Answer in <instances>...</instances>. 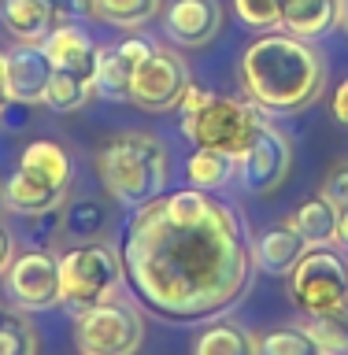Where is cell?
<instances>
[{
	"mask_svg": "<svg viewBox=\"0 0 348 355\" xmlns=\"http://www.w3.org/2000/svg\"><path fill=\"white\" fill-rule=\"evenodd\" d=\"M111 226V207H104L97 196H78L60 211V233L71 244L100 241Z\"/></svg>",
	"mask_w": 348,
	"mask_h": 355,
	"instance_id": "20",
	"label": "cell"
},
{
	"mask_svg": "<svg viewBox=\"0 0 348 355\" xmlns=\"http://www.w3.org/2000/svg\"><path fill=\"white\" fill-rule=\"evenodd\" d=\"M319 193L326 196L333 207H348V159H341L326 178H322V189H319Z\"/></svg>",
	"mask_w": 348,
	"mask_h": 355,
	"instance_id": "30",
	"label": "cell"
},
{
	"mask_svg": "<svg viewBox=\"0 0 348 355\" xmlns=\"http://www.w3.org/2000/svg\"><path fill=\"white\" fill-rule=\"evenodd\" d=\"M74 344L82 355H138L144 344L141 307L108 296L85 311H74Z\"/></svg>",
	"mask_w": 348,
	"mask_h": 355,
	"instance_id": "6",
	"label": "cell"
},
{
	"mask_svg": "<svg viewBox=\"0 0 348 355\" xmlns=\"http://www.w3.org/2000/svg\"><path fill=\"white\" fill-rule=\"evenodd\" d=\"M0 22L15 41L41 44L56 26L52 0H0Z\"/></svg>",
	"mask_w": 348,
	"mask_h": 355,
	"instance_id": "19",
	"label": "cell"
},
{
	"mask_svg": "<svg viewBox=\"0 0 348 355\" xmlns=\"http://www.w3.org/2000/svg\"><path fill=\"white\" fill-rule=\"evenodd\" d=\"M256 355H326L319 340L308 333V326H278L263 340H256Z\"/></svg>",
	"mask_w": 348,
	"mask_h": 355,
	"instance_id": "26",
	"label": "cell"
},
{
	"mask_svg": "<svg viewBox=\"0 0 348 355\" xmlns=\"http://www.w3.org/2000/svg\"><path fill=\"white\" fill-rule=\"evenodd\" d=\"M185 85H189V71H185L182 55L174 49L156 44L152 55L138 67V74L130 82V104H138L144 111H171L178 107Z\"/></svg>",
	"mask_w": 348,
	"mask_h": 355,
	"instance_id": "10",
	"label": "cell"
},
{
	"mask_svg": "<svg viewBox=\"0 0 348 355\" xmlns=\"http://www.w3.org/2000/svg\"><path fill=\"white\" fill-rule=\"evenodd\" d=\"M60 259V296L71 311H85L100 300L115 296L122 285V255L104 241L71 244Z\"/></svg>",
	"mask_w": 348,
	"mask_h": 355,
	"instance_id": "5",
	"label": "cell"
},
{
	"mask_svg": "<svg viewBox=\"0 0 348 355\" xmlns=\"http://www.w3.org/2000/svg\"><path fill=\"white\" fill-rule=\"evenodd\" d=\"M338 215H341V207H333L319 193V196L304 200L285 222L308 241V248H319V244H333V237H338Z\"/></svg>",
	"mask_w": 348,
	"mask_h": 355,
	"instance_id": "21",
	"label": "cell"
},
{
	"mask_svg": "<svg viewBox=\"0 0 348 355\" xmlns=\"http://www.w3.org/2000/svg\"><path fill=\"white\" fill-rule=\"evenodd\" d=\"M233 11L252 30H282V0H233Z\"/></svg>",
	"mask_w": 348,
	"mask_h": 355,
	"instance_id": "29",
	"label": "cell"
},
{
	"mask_svg": "<svg viewBox=\"0 0 348 355\" xmlns=\"http://www.w3.org/2000/svg\"><path fill=\"white\" fill-rule=\"evenodd\" d=\"M289 171H293V144L271 119L260 126L252 137L249 152L238 159V178L252 196H271L274 189L285 185Z\"/></svg>",
	"mask_w": 348,
	"mask_h": 355,
	"instance_id": "9",
	"label": "cell"
},
{
	"mask_svg": "<svg viewBox=\"0 0 348 355\" xmlns=\"http://www.w3.org/2000/svg\"><path fill=\"white\" fill-rule=\"evenodd\" d=\"M4 67H8V52L0 49V100H8V82H4Z\"/></svg>",
	"mask_w": 348,
	"mask_h": 355,
	"instance_id": "35",
	"label": "cell"
},
{
	"mask_svg": "<svg viewBox=\"0 0 348 355\" xmlns=\"http://www.w3.org/2000/svg\"><path fill=\"white\" fill-rule=\"evenodd\" d=\"M19 171H26L30 178H38V182L60 189V193H67V189H71V182H74V163H71V155H67V148H63L60 141H49V137L30 141L26 148H22Z\"/></svg>",
	"mask_w": 348,
	"mask_h": 355,
	"instance_id": "16",
	"label": "cell"
},
{
	"mask_svg": "<svg viewBox=\"0 0 348 355\" xmlns=\"http://www.w3.org/2000/svg\"><path fill=\"white\" fill-rule=\"evenodd\" d=\"M289 296L304 315H322L348 304V259L341 248L319 244L300 255V263L289 270Z\"/></svg>",
	"mask_w": 348,
	"mask_h": 355,
	"instance_id": "7",
	"label": "cell"
},
{
	"mask_svg": "<svg viewBox=\"0 0 348 355\" xmlns=\"http://www.w3.org/2000/svg\"><path fill=\"white\" fill-rule=\"evenodd\" d=\"M44 55L52 60V67L60 71H71V74H82L97 85V55H100V44L89 37L82 26L74 22H60V26L49 30V37L41 41Z\"/></svg>",
	"mask_w": 348,
	"mask_h": 355,
	"instance_id": "14",
	"label": "cell"
},
{
	"mask_svg": "<svg viewBox=\"0 0 348 355\" xmlns=\"http://www.w3.org/2000/svg\"><path fill=\"white\" fill-rule=\"evenodd\" d=\"M93 89H97V85L89 82V78L52 67L49 89H44V104H49L52 111H78L89 96H93Z\"/></svg>",
	"mask_w": 348,
	"mask_h": 355,
	"instance_id": "24",
	"label": "cell"
},
{
	"mask_svg": "<svg viewBox=\"0 0 348 355\" xmlns=\"http://www.w3.org/2000/svg\"><path fill=\"white\" fill-rule=\"evenodd\" d=\"M0 189H4V185H0Z\"/></svg>",
	"mask_w": 348,
	"mask_h": 355,
	"instance_id": "37",
	"label": "cell"
},
{
	"mask_svg": "<svg viewBox=\"0 0 348 355\" xmlns=\"http://www.w3.org/2000/svg\"><path fill=\"white\" fill-rule=\"evenodd\" d=\"M97 174L104 182V193L119 207L138 211L167 193L171 182V152L156 133L126 130L115 133L97 152Z\"/></svg>",
	"mask_w": 348,
	"mask_h": 355,
	"instance_id": "3",
	"label": "cell"
},
{
	"mask_svg": "<svg viewBox=\"0 0 348 355\" xmlns=\"http://www.w3.org/2000/svg\"><path fill=\"white\" fill-rule=\"evenodd\" d=\"M0 355H38V333L22 315L0 311Z\"/></svg>",
	"mask_w": 348,
	"mask_h": 355,
	"instance_id": "28",
	"label": "cell"
},
{
	"mask_svg": "<svg viewBox=\"0 0 348 355\" xmlns=\"http://www.w3.org/2000/svg\"><path fill=\"white\" fill-rule=\"evenodd\" d=\"M222 30L219 0H171L167 4V37L182 49H204Z\"/></svg>",
	"mask_w": 348,
	"mask_h": 355,
	"instance_id": "13",
	"label": "cell"
},
{
	"mask_svg": "<svg viewBox=\"0 0 348 355\" xmlns=\"http://www.w3.org/2000/svg\"><path fill=\"white\" fill-rule=\"evenodd\" d=\"M233 178V159L222 152H211V148H197L193 155L185 159V182L193 189H204V193H215Z\"/></svg>",
	"mask_w": 348,
	"mask_h": 355,
	"instance_id": "22",
	"label": "cell"
},
{
	"mask_svg": "<svg viewBox=\"0 0 348 355\" xmlns=\"http://www.w3.org/2000/svg\"><path fill=\"white\" fill-rule=\"evenodd\" d=\"M11 259H15V241H11L8 226H0V277H4V270L11 266Z\"/></svg>",
	"mask_w": 348,
	"mask_h": 355,
	"instance_id": "33",
	"label": "cell"
},
{
	"mask_svg": "<svg viewBox=\"0 0 348 355\" xmlns=\"http://www.w3.org/2000/svg\"><path fill=\"white\" fill-rule=\"evenodd\" d=\"M308 252V241L300 233L282 222V226L263 230L252 244V266H260L263 274H289L300 263V255Z\"/></svg>",
	"mask_w": 348,
	"mask_h": 355,
	"instance_id": "15",
	"label": "cell"
},
{
	"mask_svg": "<svg viewBox=\"0 0 348 355\" xmlns=\"http://www.w3.org/2000/svg\"><path fill=\"white\" fill-rule=\"evenodd\" d=\"M193 355H256V337L241 326L230 322H215L197 337Z\"/></svg>",
	"mask_w": 348,
	"mask_h": 355,
	"instance_id": "23",
	"label": "cell"
},
{
	"mask_svg": "<svg viewBox=\"0 0 348 355\" xmlns=\"http://www.w3.org/2000/svg\"><path fill=\"white\" fill-rule=\"evenodd\" d=\"M52 8H56V19L63 15L67 22L97 15V4H93V0H52Z\"/></svg>",
	"mask_w": 348,
	"mask_h": 355,
	"instance_id": "31",
	"label": "cell"
},
{
	"mask_svg": "<svg viewBox=\"0 0 348 355\" xmlns=\"http://www.w3.org/2000/svg\"><path fill=\"white\" fill-rule=\"evenodd\" d=\"M304 326L326 355H348V304L322 311V315H308Z\"/></svg>",
	"mask_w": 348,
	"mask_h": 355,
	"instance_id": "25",
	"label": "cell"
},
{
	"mask_svg": "<svg viewBox=\"0 0 348 355\" xmlns=\"http://www.w3.org/2000/svg\"><path fill=\"white\" fill-rule=\"evenodd\" d=\"M330 111H333V119L341 122V126H348V78L333 89V96H330Z\"/></svg>",
	"mask_w": 348,
	"mask_h": 355,
	"instance_id": "32",
	"label": "cell"
},
{
	"mask_svg": "<svg viewBox=\"0 0 348 355\" xmlns=\"http://www.w3.org/2000/svg\"><path fill=\"white\" fill-rule=\"evenodd\" d=\"M156 44L144 37H126L119 44H100L97 55V89L108 100H130V82L138 67L152 55Z\"/></svg>",
	"mask_w": 348,
	"mask_h": 355,
	"instance_id": "11",
	"label": "cell"
},
{
	"mask_svg": "<svg viewBox=\"0 0 348 355\" xmlns=\"http://www.w3.org/2000/svg\"><path fill=\"white\" fill-rule=\"evenodd\" d=\"M4 288L11 304L22 311H52L63 304L60 296V259L44 248L19 252L4 270Z\"/></svg>",
	"mask_w": 348,
	"mask_h": 355,
	"instance_id": "8",
	"label": "cell"
},
{
	"mask_svg": "<svg viewBox=\"0 0 348 355\" xmlns=\"http://www.w3.org/2000/svg\"><path fill=\"white\" fill-rule=\"evenodd\" d=\"M341 26H345V33H348V0H341Z\"/></svg>",
	"mask_w": 348,
	"mask_h": 355,
	"instance_id": "36",
	"label": "cell"
},
{
	"mask_svg": "<svg viewBox=\"0 0 348 355\" xmlns=\"http://www.w3.org/2000/svg\"><path fill=\"white\" fill-rule=\"evenodd\" d=\"M63 200H67V193L38 182V178H30L26 171H19V166L4 182V189H0V204L8 211H15V215H26V218H38L52 207H63Z\"/></svg>",
	"mask_w": 348,
	"mask_h": 355,
	"instance_id": "17",
	"label": "cell"
},
{
	"mask_svg": "<svg viewBox=\"0 0 348 355\" xmlns=\"http://www.w3.org/2000/svg\"><path fill=\"white\" fill-rule=\"evenodd\" d=\"M119 255L138 307L174 326L222 318L252 277L241 215L193 185L133 211Z\"/></svg>",
	"mask_w": 348,
	"mask_h": 355,
	"instance_id": "1",
	"label": "cell"
},
{
	"mask_svg": "<svg viewBox=\"0 0 348 355\" xmlns=\"http://www.w3.org/2000/svg\"><path fill=\"white\" fill-rule=\"evenodd\" d=\"M267 122V111L256 107L252 100H233V96H211L200 111L182 115V133L193 148H211L230 155L233 163L249 152L252 137Z\"/></svg>",
	"mask_w": 348,
	"mask_h": 355,
	"instance_id": "4",
	"label": "cell"
},
{
	"mask_svg": "<svg viewBox=\"0 0 348 355\" xmlns=\"http://www.w3.org/2000/svg\"><path fill=\"white\" fill-rule=\"evenodd\" d=\"M341 26V0H282V30L293 37H322Z\"/></svg>",
	"mask_w": 348,
	"mask_h": 355,
	"instance_id": "18",
	"label": "cell"
},
{
	"mask_svg": "<svg viewBox=\"0 0 348 355\" xmlns=\"http://www.w3.org/2000/svg\"><path fill=\"white\" fill-rule=\"evenodd\" d=\"M93 4H97V15L104 19V22H111V26L138 30L149 19L160 15L163 0H93Z\"/></svg>",
	"mask_w": 348,
	"mask_h": 355,
	"instance_id": "27",
	"label": "cell"
},
{
	"mask_svg": "<svg viewBox=\"0 0 348 355\" xmlns=\"http://www.w3.org/2000/svg\"><path fill=\"white\" fill-rule=\"evenodd\" d=\"M49 78H52V60L44 55L41 44L19 41L8 52V67H4L8 100H15V104H44Z\"/></svg>",
	"mask_w": 348,
	"mask_h": 355,
	"instance_id": "12",
	"label": "cell"
},
{
	"mask_svg": "<svg viewBox=\"0 0 348 355\" xmlns=\"http://www.w3.org/2000/svg\"><path fill=\"white\" fill-rule=\"evenodd\" d=\"M333 244L341 252H348V207H341V215H338V237H333Z\"/></svg>",
	"mask_w": 348,
	"mask_h": 355,
	"instance_id": "34",
	"label": "cell"
},
{
	"mask_svg": "<svg viewBox=\"0 0 348 355\" xmlns=\"http://www.w3.org/2000/svg\"><path fill=\"white\" fill-rule=\"evenodd\" d=\"M326 85V63L304 37L263 33L241 55V89L267 115L311 107Z\"/></svg>",
	"mask_w": 348,
	"mask_h": 355,
	"instance_id": "2",
	"label": "cell"
}]
</instances>
